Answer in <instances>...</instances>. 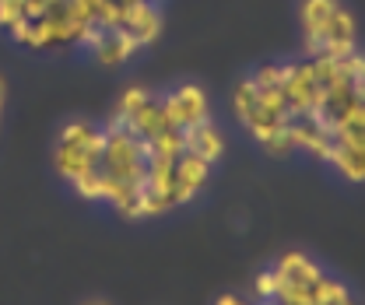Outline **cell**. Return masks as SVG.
<instances>
[{"mask_svg":"<svg viewBox=\"0 0 365 305\" xmlns=\"http://www.w3.org/2000/svg\"><path fill=\"white\" fill-rule=\"evenodd\" d=\"M299 25L313 60H341L359 49V25L341 0H302Z\"/></svg>","mask_w":365,"mask_h":305,"instance_id":"cell-1","label":"cell"},{"mask_svg":"<svg viewBox=\"0 0 365 305\" xmlns=\"http://www.w3.org/2000/svg\"><path fill=\"white\" fill-rule=\"evenodd\" d=\"M102 148H106V127H95L88 120L63 123V130L56 137V151H53V165H56L60 179H67L74 186L78 179L98 172Z\"/></svg>","mask_w":365,"mask_h":305,"instance_id":"cell-2","label":"cell"},{"mask_svg":"<svg viewBox=\"0 0 365 305\" xmlns=\"http://www.w3.org/2000/svg\"><path fill=\"white\" fill-rule=\"evenodd\" d=\"M162 113L173 130H190V127L211 120V105H207V95L200 85H180L169 95H162Z\"/></svg>","mask_w":365,"mask_h":305,"instance_id":"cell-3","label":"cell"},{"mask_svg":"<svg viewBox=\"0 0 365 305\" xmlns=\"http://www.w3.org/2000/svg\"><path fill=\"white\" fill-rule=\"evenodd\" d=\"M207 179H211V165H207L204 158H197V155L182 151L180 158H176V186H173V207H182V204L197 200V197H200V190L207 186Z\"/></svg>","mask_w":365,"mask_h":305,"instance_id":"cell-4","label":"cell"},{"mask_svg":"<svg viewBox=\"0 0 365 305\" xmlns=\"http://www.w3.org/2000/svg\"><path fill=\"white\" fill-rule=\"evenodd\" d=\"M182 144H186L190 155L204 158L207 165L222 162V155H225V137H222V130H218L211 120H207V123H197V127H190V130H182Z\"/></svg>","mask_w":365,"mask_h":305,"instance_id":"cell-5","label":"cell"},{"mask_svg":"<svg viewBox=\"0 0 365 305\" xmlns=\"http://www.w3.org/2000/svg\"><path fill=\"white\" fill-rule=\"evenodd\" d=\"M348 182H365V148H348V144H334L330 158H327Z\"/></svg>","mask_w":365,"mask_h":305,"instance_id":"cell-6","label":"cell"},{"mask_svg":"<svg viewBox=\"0 0 365 305\" xmlns=\"http://www.w3.org/2000/svg\"><path fill=\"white\" fill-rule=\"evenodd\" d=\"M274 295H277V281H274V270H264V274H257V305H274Z\"/></svg>","mask_w":365,"mask_h":305,"instance_id":"cell-7","label":"cell"},{"mask_svg":"<svg viewBox=\"0 0 365 305\" xmlns=\"http://www.w3.org/2000/svg\"><path fill=\"white\" fill-rule=\"evenodd\" d=\"M21 18H25L21 0H0V29H4V32H11Z\"/></svg>","mask_w":365,"mask_h":305,"instance_id":"cell-8","label":"cell"},{"mask_svg":"<svg viewBox=\"0 0 365 305\" xmlns=\"http://www.w3.org/2000/svg\"><path fill=\"white\" fill-rule=\"evenodd\" d=\"M215 305H250L246 299H239V295H218V302Z\"/></svg>","mask_w":365,"mask_h":305,"instance_id":"cell-9","label":"cell"},{"mask_svg":"<svg viewBox=\"0 0 365 305\" xmlns=\"http://www.w3.org/2000/svg\"><path fill=\"white\" fill-rule=\"evenodd\" d=\"M88 305H106V302H88Z\"/></svg>","mask_w":365,"mask_h":305,"instance_id":"cell-10","label":"cell"},{"mask_svg":"<svg viewBox=\"0 0 365 305\" xmlns=\"http://www.w3.org/2000/svg\"><path fill=\"white\" fill-rule=\"evenodd\" d=\"M344 305H355V302H344Z\"/></svg>","mask_w":365,"mask_h":305,"instance_id":"cell-11","label":"cell"}]
</instances>
